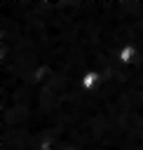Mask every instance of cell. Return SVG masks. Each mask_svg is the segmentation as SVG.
Returning a JSON list of instances; mask_svg holds the SVG:
<instances>
[{
	"instance_id": "1",
	"label": "cell",
	"mask_w": 143,
	"mask_h": 150,
	"mask_svg": "<svg viewBox=\"0 0 143 150\" xmlns=\"http://www.w3.org/2000/svg\"><path fill=\"white\" fill-rule=\"evenodd\" d=\"M136 59H138V49H136L134 45L124 42V45L117 49V61H120V63H124V66H131Z\"/></svg>"
},
{
	"instance_id": "3",
	"label": "cell",
	"mask_w": 143,
	"mask_h": 150,
	"mask_svg": "<svg viewBox=\"0 0 143 150\" xmlns=\"http://www.w3.org/2000/svg\"><path fill=\"white\" fill-rule=\"evenodd\" d=\"M63 150H75V148H63Z\"/></svg>"
},
{
	"instance_id": "2",
	"label": "cell",
	"mask_w": 143,
	"mask_h": 150,
	"mask_svg": "<svg viewBox=\"0 0 143 150\" xmlns=\"http://www.w3.org/2000/svg\"><path fill=\"white\" fill-rule=\"evenodd\" d=\"M98 84H101V73H98V70H87V73H82L80 87H82L84 91H94V89H98Z\"/></svg>"
}]
</instances>
